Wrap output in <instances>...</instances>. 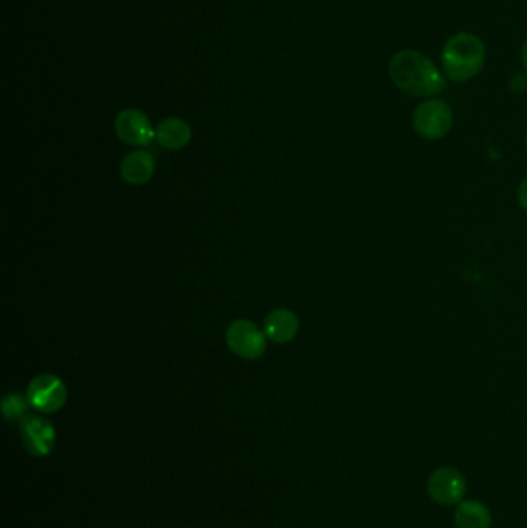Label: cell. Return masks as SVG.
Returning <instances> with one entry per match:
<instances>
[{
	"label": "cell",
	"instance_id": "6da1fadb",
	"mask_svg": "<svg viewBox=\"0 0 527 528\" xmlns=\"http://www.w3.org/2000/svg\"><path fill=\"white\" fill-rule=\"evenodd\" d=\"M388 73L401 92L416 98H433L447 87L435 62L421 51H398L388 64Z\"/></svg>",
	"mask_w": 527,
	"mask_h": 528
},
{
	"label": "cell",
	"instance_id": "7a4b0ae2",
	"mask_svg": "<svg viewBox=\"0 0 527 528\" xmlns=\"http://www.w3.org/2000/svg\"><path fill=\"white\" fill-rule=\"evenodd\" d=\"M486 45L476 34H453L441 53L442 72L456 84L470 81L480 75L486 64Z\"/></svg>",
	"mask_w": 527,
	"mask_h": 528
},
{
	"label": "cell",
	"instance_id": "3957f363",
	"mask_svg": "<svg viewBox=\"0 0 527 528\" xmlns=\"http://www.w3.org/2000/svg\"><path fill=\"white\" fill-rule=\"evenodd\" d=\"M412 126L425 141L446 138L453 127L452 107L442 99H425L413 112Z\"/></svg>",
	"mask_w": 527,
	"mask_h": 528
},
{
	"label": "cell",
	"instance_id": "277c9868",
	"mask_svg": "<svg viewBox=\"0 0 527 528\" xmlns=\"http://www.w3.org/2000/svg\"><path fill=\"white\" fill-rule=\"evenodd\" d=\"M427 493L441 507H453L464 501L467 493L466 478L456 468H436L427 481Z\"/></svg>",
	"mask_w": 527,
	"mask_h": 528
},
{
	"label": "cell",
	"instance_id": "5b68a950",
	"mask_svg": "<svg viewBox=\"0 0 527 528\" xmlns=\"http://www.w3.org/2000/svg\"><path fill=\"white\" fill-rule=\"evenodd\" d=\"M27 399L30 407L39 413H56L67 402V388L59 377L41 374L28 385Z\"/></svg>",
	"mask_w": 527,
	"mask_h": 528
},
{
	"label": "cell",
	"instance_id": "8992f818",
	"mask_svg": "<svg viewBox=\"0 0 527 528\" xmlns=\"http://www.w3.org/2000/svg\"><path fill=\"white\" fill-rule=\"evenodd\" d=\"M226 342L234 354L246 360L259 359L266 351L265 331L249 320L231 323L226 332Z\"/></svg>",
	"mask_w": 527,
	"mask_h": 528
},
{
	"label": "cell",
	"instance_id": "52a82bcc",
	"mask_svg": "<svg viewBox=\"0 0 527 528\" xmlns=\"http://www.w3.org/2000/svg\"><path fill=\"white\" fill-rule=\"evenodd\" d=\"M21 437L25 450L33 456L45 457L55 450L56 430L45 417L25 416L21 420Z\"/></svg>",
	"mask_w": 527,
	"mask_h": 528
},
{
	"label": "cell",
	"instance_id": "ba28073f",
	"mask_svg": "<svg viewBox=\"0 0 527 528\" xmlns=\"http://www.w3.org/2000/svg\"><path fill=\"white\" fill-rule=\"evenodd\" d=\"M115 130L119 139L129 146H149L155 138V130L141 110L127 109L119 113Z\"/></svg>",
	"mask_w": 527,
	"mask_h": 528
},
{
	"label": "cell",
	"instance_id": "9c48e42d",
	"mask_svg": "<svg viewBox=\"0 0 527 528\" xmlns=\"http://www.w3.org/2000/svg\"><path fill=\"white\" fill-rule=\"evenodd\" d=\"M155 158L152 153L146 150H136L130 152L129 155L124 156L121 161V176L127 183L141 186V184L149 183L152 180L153 173H155Z\"/></svg>",
	"mask_w": 527,
	"mask_h": 528
},
{
	"label": "cell",
	"instance_id": "30bf717a",
	"mask_svg": "<svg viewBox=\"0 0 527 528\" xmlns=\"http://www.w3.org/2000/svg\"><path fill=\"white\" fill-rule=\"evenodd\" d=\"M299 319L289 309H276L266 317L265 334L272 342L288 343L299 332Z\"/></svg>",
	"mask_w": 527,
	"mask_h": 528
},
{
	"label": "cell",
	"instance_id": "8fae6325",
	"mask_svg": "<svg viewBox=\"0 0 527 528\" xmlns=\"http://www.w3.org/2000/svg\"><path fill=\"white\" fill-rule=\"evenodd\" d=\"M455 528H492V512L476 499H464L456 505Z\"/></svg>",
	"mask_w": 527,
	"mask_h": 528
},
{
	"label": "cell",
	"instance_id": "7c38bea8",
	"mask_svg": "<svg viewBox=\"0 0 527 528\" xmlns=\"http://www.w3.org/2000/svg\"><path fill=\"white\" fill-rule=\"evenodd\" d=\"M191 127L180 118H167L155 130L158 144L167 150H180L191 141Z\"/></svg>",
	"mask_w": 527,
	"mask_h": 528
},
{
	"label": "cell",
	"instance_id": "4fadbf2b",
	"mask_svg": "<svg viewBox=\"0 0 527 528\" xmlns=\"http://www.w3.org/2000/svg\"><path fill=\"white\" fill-rule=\"evenodd\" d=\"M28 399L22 397L21 394H8L4 397L2 402V413L7 420H22L25 416H28Z\"/></svg>",
	"mask_w": 527,
	"mask_h": 528
},
{
	"label": "cell",
	"instance_id": "5bb4252c",
	"mask_svg": "<svg viewBox=\"0 0 527 528\" xmlns=\"http://www.w3.org/2000/svg\"><path fill=\"white\" fill-rule=\"evenodd\" d=\"M509 85L512 92L523 95L527 92V73H517V75L512 76Z\"/></svg>",
	"mask_w": 527,
	"mask_h": 528
},
{
	"label": "cell",
	"instance_id": "9a60e30c",
	"mask_svg": "<svg viewBox=\"0 0 527 528\" xmlns=\"http://www.w3.org/2000/svg\"><path fill=\"white\" fill-rule=\"evenodd\" d=\"M518 203H520L521 209L527 212V176L518 187Z\"/></svg>",
	"mask_w": 527,
	"mask_h": 528
},
{
	"label": "cell",
	"instance_id": "2e32d148",
	"mask_svg": "<svg viewBox=\"0 0 527 528\" xmlns=\"http://www.w3.org/2000/svg\"><path fill=\"white\" fill-rule=\"evenodd\" d=\"M521 65H523L524 72L527 73V39L523 42V47H521Z\"/></svg>",
	"mask_w": 527,
	"mask_h": 528
},
{
	"label": "cell",
	"instance_id": "e0dca14e",
	"mask_svg": "<svg viewBox=\"0 0 527 528\" xmlns=\"http://www.w3.org/2000/svg\"><path fill=\"white\" fill-rule=\"evenodd\" d=\"M524 144H526V149H527V135H526V139H524Z\"/></svg>",
	"mask_w": 527,
	"mask_h": 528
}]
</instances>
